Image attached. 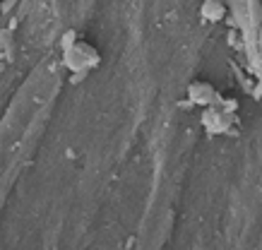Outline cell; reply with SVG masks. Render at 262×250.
I'll list each match as a JSON object with an SVG mask.
<instances>
[{"mask_svg": "<svg viewBox=\"0 0 262 250\" xmlns=\"http://www.w3.org/2000/svg\"><path fill=\"white\" fill-rule=\"evenodd\" d=\"M63 65L70 72H89L96 65H101V53L94 48L92 43L77 39L73 46L63 51Z\"/></svg>", "mask_w": 262, "mask_h": 250, "instance_id": "6da1fadb", "label": "cell"}, {"mask_svg": "<svg viewBox=\"0 0 262 250\" xmlns=\"http://www.w3.org/2000/svg\"><path fill=\"white\" fill-rule=\"evenodd\" d=\"M187 101L195 104V106H217L219 104V94L217 89L209 84V82H202V80H195L187 84Z\"/></svg>", "mask_w": 262, "mask_h": 250, "instance_id": "7a4b0ae2", "label": "cell"}, {"mask_svg": "<svg viewBox=\"0 0 262 250\" xmlns=\"http://www.w3.org/2000/svg\"><path fill=\"white\" fill-rule=\"evenodd\" d=\"M200 15L207 22H222L226 17V2L224 0H205L200 7Z\"/></svg>", "mask_w": 262, "mask_h": 250, "instance_id": "3957f363", "label": "cell"}, {"mask_svg": "<svg viewBox=\"0 0 262 250\" xmlns=\"http://www.w3.org/2000/svg\"><path fill=\"white\" fill-rule=\"evenodd\" d=\"M77 39H79L77 29H65V32H63V36H60V51H65L68 46H73Z\"/></svg>", "mask_w": 262, "mask_h": 250, "instance_id": "277c9868", "label": "cell"}, {"mask_svg": "<svg viewBox=\"0 0 262 250\" xmlns=\"http://www.w3.org/2000/svg\"><path fill=\"white\" fill-rule=\"evenodd\" d=\"M202 2H205V0H202Z\"/></svg>", "mask_w": 262, "mask_h": 250, "instance_id": "5b68a950", "label": "cell"}]
</instances>
